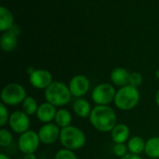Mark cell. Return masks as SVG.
<instances>
[{
	"label": "cell",
	"instance_id": "1",
	"mask_svg": "<svg viewBox=\"0 0 159 159\" xmlns=\"http://www.w3.org/2000/svg\"><path fill=\"white\" fill-rule=\"evenodd\" d=\"M89 122L100 132H111L117 124L116 111L110 105H95L89 115Z\"/></svg>",
	"mask_w": 159,
	"mask_h": 159
},
{
	"label": "cell",
	"instance_id": "2",
	"mask_svg": "<svg viewBox=\"0 0 159 159\" xmlns=\"http://www.w3.org/2000/svg\"><path fill=\"white\" fill-rule=\"evenodd\" d=\"M62 148L77 151L86 145L87 138L84 131L75 126H68L61 129V135L59 139Z\"/></svg>",
	"mask_w": 159,
	"mask_h": 159
},
{
	"label": "cell",
	"instance_id": "3",
	"mask_svg": "<svg viewBox=\"0 0 159 159\" xmlns=\"http://www.w3.org/2000/svg\"><path fill=\"white\" fill-rule=\"evenodd\" d=\"M46 102L53 104L56 107L65 106L71 102L72 94L69 87L63 82L53 81L46 89L44 93Z\"/></svg>",
	"mask_w": 159,
	"mask_h": 159
},
{
	"label": "cell",
	"instance_id": "4",
	"mask_svg": "<svg viewBox=\"0 0 159 159\" xmlns=\"http://www.w3.org/2000/svg\"><path fill=\"white\" fill-rule=\"evenodd\" d=\"M141 93L139 89L127 85L116 90L114 104L121 111H130L140 102Z\"/></svg>",
	"mask_w": 159,
	"mask_h": 159
},
{
	"label": "cell",
	"instance_id": "5",
	"mask_svg": "<svg viewBox=\"0 0 159 159\" xmlns=\"http://www.w3.org/2000/svg\"><path fill=\"white\" fill-rule=\"evenodd\" d=\"M27 97L25 89L19 83H9L1 91V102L7 106L21 104Z\"/></svg>",
	"mask_w": 159,
	"mask_h": 159
},
{
	"label": "cell",
	"instance_id": "6",
	"mask_svg": "<svg viewBox=\"0 0 159 159\" xmlns=\"http://www.w3.org/2000/svg\"><path fill=\"white\" fill-rule=\"evenodd\" d=\"M116 90L110 83H101L91 91V100L95 105H109L114 102Z\"/></svg>",
	"mask_w": 159,
	"mask_h": 159
},
{
	"label": "cell",
	"instance_id": "7",
	"mask_svg": "<svg viewBox=\"0 0 159 159\" xmlns=\"http://www.w3.org/2000/svg\"><path fill=\"white\" fill-rule=\"evenodd\" d=\"M40 143L41 142L38 133L32 129L20 134L18 139V148L23 155L35 153L39 148Z\"/></svg>",
	"mask_w": 159,
	"mask_h": 159
},
{
	"label": "cell",
	"instance_id": "8",
	"mask_svg": "<svg viewBox=\"0 0 159 159\" xmlns=\"http://www.w3.org/2000/svg\"><path fill=\"white\" fill-rule=\"evenodd\" d=\"M8 126L13 132L20 135L30 129V116L22 110H16L10 114Z\"/></svg>",
	"mask_w": 159,
	"mask_h": 159
},
{
	"label": "cell",
	"instance_id": "9",
	"mask_svg": "<svg viewBox=\"0 0 159 159\" xmlns=\"http://www.w3.org/2000/svg\"><path fill=\"white\" fill-rule=\"evenodd\" d=\"M71 94L75 99L83 98L89 90L90 82L86 75H76L70 80L68 84Z\"/></svg>",
	"mask_w": 159,
	"mask_h": 159
},
{
	"label": "cell",
	"instance_id": "10",
	"mask_svg": "<svg viewBox=\"0 0 159 159\" xmlns=\"http://www.w3.org/2000/svg\"><path fill=\"white\" fill-rule=\"evenodd\" d=\"M41 143L49 145L56 143L60 139L61 128L55 123H47L43 124L37 131Z\"/></svg>",
	"mask_w": 159,
	"mask_h": 159
},
{
	"label": "cell",
	"instance_id": "11",
	"mask_svg": "<svg viewBox=\"0 0 159 159\" xmlns=\"http://www.w3.org/2000/svg\"><path fill=\"white\" fill-rule=\"evenodd\" d=\"M29 82L34 89H46L53 82V77L49 71L45 69H36L30 73Z\"/></svg>",
	"mask_w": 159,
	"mask_h": 159
},
{
	"label": "cell",
	"instance_id": "12",
	"mask_svg": "<svg viewBox=\"0 0 159 159\" xmlns=\"http://www.w3.org/2000/svg\"><path fill=\"white\" fill-rule=\"evenodd\" d=\"M20 34V28L19 25L14 24L10 29L4 32L0 39L1 48L5 52H10L15 49L18 44V38Z\"/></svg>",
	"mask_w": 159,
	"mask_h": 159
},
{
	"label": "cell",
	"instance_id": "13",
	"mask_svg": "<svg viewBox=\"0 0 159 159\" xmlns=\"http://www.w3.org/2000/svg\"><path fill=\"white\" fill-rule=\"evenodd\" d=\"M56 113H57V107L48 102H45L39 104L35 116L42 124H47V123L54 122Z\"/></svg>",
	"mask_w": 159,
	"mask_h": 159
},
{
	"label": "cell",
	"instance_id": "14",
	"mask_svg": "<svg viewBox=\"0 0 159 159\" xmlns=\"http://www.w3.org/2000/svg\"><path fill=\"white\" fill-rule=\"evenodd\" d=\"M110 133L114 143H126L130 138L129 128L123 123H117Z\"/></svg>",
	"mask_w": 159,
	"mask_h": 159
},
{
	"label": "cell",
	"instance_id": "15",
	"mask_svg": "<svg viewBox=\"0 0 159 159\" xmlns=\"http://www.w3.org/2000/svg\"><path fill=\"white\" fill-rule=\"evenodd\" d=\"M130 73L122 67L115 68L110 75L111 82L114 86H116L118 88H122L124 86L129 85V78Z\"/></svg>",
	"mask_w": 159,
	"mask_h": 159
},
{
	"label": "cell",
	"instance_id": "16",
	"mask_svg": "<svg viewBox=\"0 0 159 159\" xmlns=\"http://www.w3.org/2000/svg\"><path fill=\"white\" fill-rule=\"evenodd\" d=\"M73 112L80 118H88L91 113V105L89 102L84 98H77L73 103Z\"/></svg>",
	"mask_w": 159,
	"mask_h": 159
},
{
	"label": "cell",
	"instance_id": "17",
	"mask_svg": "<svg viewBox=\"0 0 159 159\" xmlns=\"http://www.w3.org/2000/svg\"><path fill=\"white\" fill-rule=\"evenodd\" d=\"M145 143H146V142H144V140L142 137H140V136L130 137L129 140L127 143L129 153L140 156L142 153L144 152Z\"/></svg>",
	"mask_w": 159,
	"mask_h": 159
},
{
	"label": "cell",
	"instance_id": "18",
	"mask_svg": "<svg viewBox=\"0 0 159 159\" xmlns=\"http://www.w3.org/2000/svg\"><path fill=\"white\" fill-rule=\"evenodd\" d=\"M72 121H73V116L69 110H67L65 108H60L57 110L54 123L57 126H59L61 129L71 126Z\"/></svg>",
	"mask_w": 159,
	"mask_h": 159
},
{
	"label": "cell",
	"instance_id": "19",
	"mask_svg": "<svg viewBox=\"0 0 159 159\" xmlns=\"http://www.w3.org/2000/svg\"><path fill=\"white\" fill-rule=\"evenodd\" d=\"M14 25L12 13L5 7H0V31L6 32Z\"/></svg>",
	"mask_w": 159,
	"mask_h": 159
},
{
	"label": "cell",
	"instance_id": "20",
	"mask_svg": "<svg viewBox=\"0 0 159 159\" xmlns=\"http://www.w3.org/2000/svg\"><path fill=\"white\" fill-rule=\"evenodd\" d=\"M145 155L149 158L159 159V136H155L146 141Z\"/></svg>",
	"mask_w": 159,
	"mask_h": 159
},
{
	"label": "cell",
	"instance_id": "21",
	"mask_svg": "<svg viewBox=\"0 0 159 159\" xmlns=\"http://www.w3.org/2000/svg\"><path fill=\"white\" fill-rule=\"evenodd\" d=\"M39 104L37 103V101L32 96H27L21 103V110L29 116H35Z\"/></svg>",
	"mask_w": 159,
	"mask_h": 159
},
{
	"label": "cell",
	"instance_id": "22",
	"mask_svg": "<svg viewBox=\"0 0 159 159\" xmlns=\"http://www.w3.org/2000/svg\"><path fill=\"white\" fill-rule=\"evenodd\" d=\"M13 142V135L7 129L2 128L0 129V146L8 147Z\"/></svg>",
	"mask_w": 159,
	"mask_h": 159
},
{
	"label": "cell",
	"instance_id": "23",
	"mask_svg": "<svg viewBox=\"0 0 159 159\" xmlns=\"http://www.w3.org/2000/svg\"><path fill=\"white\" fill-rule=\"evenodd\" d=\"M54 159H78V157L74 151H71V150H68L65 148H61L57 151V153L55 154Z\"/></svg>",
	"mask_w": 159,
	"mask_h": 159
},
{
	"label": "cell",
	"instance_id": "24",
	"mask_svg": "<svg viewBox=\"0 0 159 159\" xmlns=\"http://www.w3.org/2000/svg\"><path fill=\"white\" fill-rule=\"evenodd\" d=\"M143 81V75L140 73H138V72L130 73L129 78V86H132L134 88L139 89V87L142 86Z\"/></svg>",
	"mask_w": 159,
	"mask_h": 159
},
{
	"label": "cell",
	"instance_id": "25",
	"mask_svg": "<svg viewBox=\"0 0 159 159\" xmlns=\"http://www.w3.org/2000/svg\"><path fill=\"white\" fill-rule=\"evenodd\" d=\"M10 114L8 112L7 106L4 103H0V126L4 128L7 124H8Z\"/></svg>",
	"mask_w": 159,
	"mask_h": 159
},
{
	"label": "cell",
	"instance_id": "26",
	"mask_svg": "<svg viewBox=\"0 0 159 159\" xmlns=\"http://www.w3.org/2000/svg\"><path fill=\"white\" fill-rule=\"evenodd\" d=\"M113 152L115 156H116L119 158H122L127 154H129V149L126 143H115L113 147Z\"/></svg>",
	"mask_w": 159,
	"mask_h": 159
},
{
	"label": "cell",
	"instance_id": "27",
	"mask_svg": "<svg viewBox=\"0 0 159 159\" xmlns=\"http://www.w3.org/2000/svg\"><path fill=\"white\" fill-rule=\"evenodd\" d=\"M120 159H143L140 156H138V155H134V154H130V153H129V154H127L125 157H123L122 158Z\"/></svg>",
	"mask_w": 159,
	"mask_h": 159
},
{
	"label": "cell",
	"instance_id": "28",
	"mask_svg": "<svg viewBox=\"0 0 159 159\" xmlns=\"http://www.w3.org/2000/svg\"><path fill=\"white\" fill-rule=\"evenodd\" d=\"M23 159H37V157H36L35 154L34 153V154H26V155H24Z\"/></svg>",
	"mask_w": 159,
	"mask_h": 159
},
{
	"label": "cell",
	"instance_id": "29",
	"mask_svg": "<svg viewBox=\"0 0 159 159\" xmlns=\"http://www.w3.org/2000/svg\"><path fill=\"white\" fill-rule=\"evenodd\" d=\"M155 101H156V103H157V105L159 107V89L157 91V93H156V96H155Z\"/></svg>",
	"mask_w": 159,
	"mask_h": 159
},
{
	"label": "cell",
	"instance_id": "30",
	"mask_svg": "<svg viewBox=\"0 0 159 159\" xmlns=\"http://www.w3.org/2000/svg\"><path fill=\"white\" fill-rule=\"evenodd\" d=\"M0 159H10V157H7V156L5 155V154H1V155H0Z\"/></svg>",
	"mask_w": 159,
	"mask_h": 159
},
{
	"label": "cell",
	"instance_id": "31",
	"mask_svg": "<svg viewBox=\"0 0 159 159\" xmlns=\"http://www.w3.org/2000/svg\"><path fill=\"white\" fill-rule=\"evenodd\" d=\"M150 159H156V158H150Z\"/></svg>",
	"mask_w": 159,
	"mask_h": 159
}]
</instances>
